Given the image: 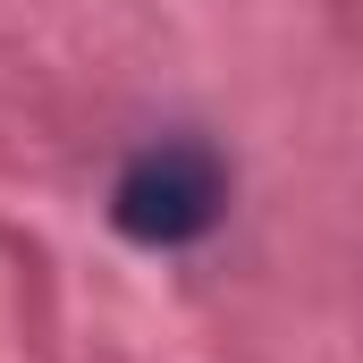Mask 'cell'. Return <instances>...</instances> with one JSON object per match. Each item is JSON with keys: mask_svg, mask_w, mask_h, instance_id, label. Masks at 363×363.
Wrapping results in <instances>:
<instances>
[{"mask_svg": "<svg viewBox=\"0 0 363 363\" xmlns=\"http://www.w3.org/2000/svg\"><path fill=\"white\" fill-rule=\"evenodd\" d=\"M228 161L203 144V135H152L118 161L110 178V228L127 245H152V254H178L203 245L220 220H228Z\"/></svg>", "mask_w": 363, "mask_h": 363, "instance_id": "1", "label": "cell"}]
</instances>
